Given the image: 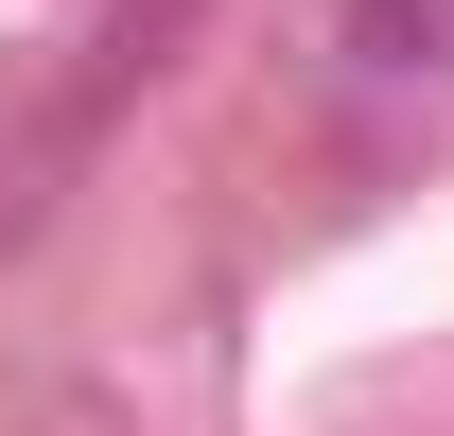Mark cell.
<instances>
[{"instance_id": "1", "label": "cell", "mask_w": 454, "mask_h": 436, "mask_svg": "<svg viewBox=\"0 0 454 436\" xmlns=\"http://www.w3.org/2000/svg\"><path fill=\"white\" fill-rule=\"evenodd\" d=\"M454 0H349V70H437Z\"/></svg>"}]
</instances>
